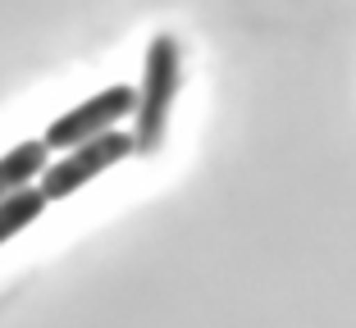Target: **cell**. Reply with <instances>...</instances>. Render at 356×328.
<instances>
[{
  "mask_svg": "<svg viewBox=\"0 0 356 328\" xmlns=\"http://www.w3.org/2000/svg\"><path fill=\"white\" fill-rule=\"evenodd\" d=\"M178 42L174 37H156L147 51V74H142V92H137V132L133 150H156L165 141V123H169V105H174V92H178Z\"/></svg>",
  "mask_w": 356,
  "mask_h": 328,
  "instance_id": "1",
  "label": "cell"
},
{
  "mask_svg": "<svg viewBox=\"0 0 356 328\" xmlns=\"http://www.w3.org/2000/svg\"><path fill=\"white\" fill-rule=\"evenodd\" d=\"M133 105H137L133 87H105L92 101H83L78 110L55 119L51 132L42 137V146L46 150H74V146H83V141H96V137H105V132H115V123L124 114H133Z\"/></svg>",
  "mask_w": 356,
  "mask_h": 328,
  "instance_id": "2",
  "label": "cell"
},
{
  "mask_svg": "<svg viewBox=\"0 0 356 328\" xmlns=\"http://www.w3.org/2000/svg\"><path fill=\"white\" fill-rule=\"evenodd\" d=\"M51 150L42 146V141H23V146H14L10 155L0 159V201L5 196H14V191L32 187V178L37 173H46V164H51Z\"/></svg>",
  "mask_w": 356,
  "mask_h": 328,
  "instance_id": "4",
  "label": "cell"
},
{
  "mask_svg": "<svg viewBox=\"0 0 356 328\" xmlns=\"http://www.w3.org/2000/svg\"><path fill=\"white\" fill-rule=\"evenodd\" d=\"M133 155V137L128 132H105V137H96V141H83V146H74L64 159H55V164H46V173H42V196L46 201H64V196H74L83 182H92L96 173H105L110 164H119V159H128Z\"/></svg>",
  "mask_w": 356,
  "mask_h": 328,
  "instance_id": "3",
  "label": "cell"
},
{
  "mask_svg": "<svg viewBox=\"0 0 356 328\" xmlns=\"http://www.w3.org/2000/svg\"><path fill=\"white\" fill-rule=\"evenodd\" d=\"M42 210H46V196L37 187H23V191H14V196H5V201H0V242H10L14 233H23Z\"/></svg>",
  "mask_w": 356,
  "mask_h": 328,
  "instance_id": "5",
  "label": "cell"
}]
</instances>
